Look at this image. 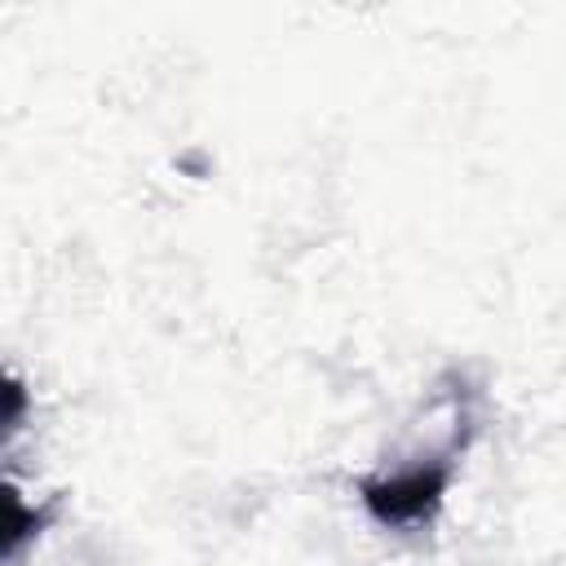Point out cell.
Here are the masks:
<instances>
[{
    "mask_svg": "<svg viewBox=\"0 0 566 566\" xmlns=\"http://www.w3.org/2000/svg\"><path fill=\"white\" fill-rule=\"evenodd\" d=\"M469 442H473V411L460 407V416L447 424V433L433 447L402 455L394 469L358 478L363 509L380 526H394V531L424 526L438 513V504H442V495H447V486L455 478V464H460Z\"/></svg>",
    "mask_w": 566,
    "mask_h": 566,
    "instance_id": "6da1fadb",
    "label": "cell"
}]
</instances>
